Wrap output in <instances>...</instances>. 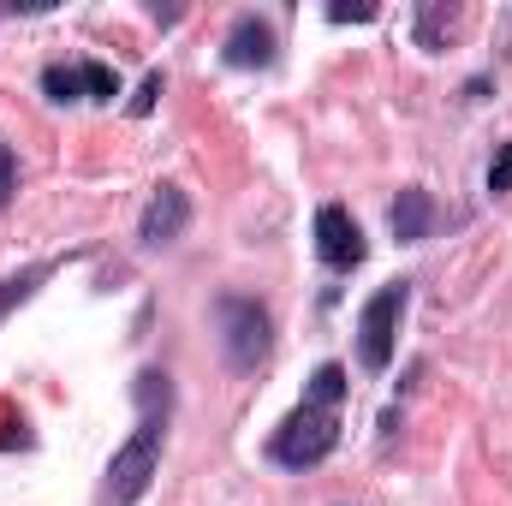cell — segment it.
I'll return each instance as SVG.
<instances>
[{
	"mask_svg": "<svg viewBox=\"0 0 512 506\" xmlns=\"http://www.w3.org/2000/svg\"><path fill=\"white\" fill-rule=\"evenodd\" d=\"M167 405H173V387L161 370H143L137 376V429L131 441L108 459V483H102V501L96 506H137L143 489L155 483L161 471V447H167Z\"/></svg>",
	"mask_w": 512,
	"mask_h": 506,
	"instance_id": "6da1fadb",
	"label": "cell"
},
{
	"mask_svg": "<svg viewBox=\"0 0 512 506\" xmlns=\"http://www.w3.org/2000/svg\"><path fill=\"white\" fill-rule=\"evenodd\" d=\"M340 405H346V370L340 364H322L310 376V387H304V405L268 435V459L286 465V471L322 465L340 447Z\"/></svg>",
	"mask_w": 512,
	"mask_h": 506,
	"instance_id": "7a4b0ae2",
	"label": "cell"
},
{
	"mask_svg": "<svg viewBox=\"0 0 512 506\" xmlns=\"http://www.w3.org/2000/svg\"><path fill=\"white\" fill-rule=\"evenodd\" d=\"M405 304H411V286H405V280H387L382 292L358 310V364H364V370H376V376H382L387 364H393Z\"/></svg>",
	"mask_w": 512,
	"mask_h": 506,
	"instance_id": "3957f363",
	"label": "cell"
},
{
	"mask_svg": "<svg viewBox=\"0 0 512 506\" xmlns=\"http://www.w3.org/2000/svg\"><path fill=\"white\" fill-rule=\"evenodd\" d=\"M215 316H221V346H227V364H233V370H256V364L268 358V334H274L268 310H262L256 298L227 292V298L215 304Z\"/></svg>",
	"mask_w": 512,
	"mask_h": 506,
	"instance_id": "277c9868",
	"label": "cell"
},
{
	"mask_svg": "<svg viewBox=\"0 0 512 506\" xmlns=\"http://www.w3.org/2000/svg\"><path fill=\"white\" fill-rule=\"evenodd\" d=\"M42 96H48V102H114V96H120V72L102 66V60L48 66V72H42Z\"/></svg>",
	"mask_w": 512,
	"mask_h": 506,
	"instance_id": "5b68a950",
	"label": "cell"
},
{
	"mask_svg": "<svg viewBox=\"0 0 512 506\" xmlns=\"http://www.w3.org/2000/svg\"><path fill=\"white\" fill-rule=\"evenodd\" d=\"M316 256L328 268H358L364 262V233H358V221L340 203H322L316 209Z\"/></svg>",
	"mask_w": 512,
	"mask_h": 506,
	"instance_id": "8992f818",
	"label": "cell"
},
{
	"mask_svg": "<svg viewBox=\"0 0 512 506\" xmlns=\"http://www.w3.org/2000/svg\"><path fill=\"white\" fill-rule=\"evenodd\" d=\"M185 227H191V197H185L179 185H161V191H155V197L143 203V221H137V239L161 251V245H173V239H179Z\"/></svg>",
	"mask_w": 512,
	"mask_h": 506,
	"instance_id": "52a82bcc",
	"label": "cell"
},
{
	"mask_svg": "<svg viewBox=\"0 0 512 506\" xmlns=\"http://www.w3.org/2000/svg\"><path fill=\"white\" fill-rule=\"evenodd\" d=\"M221 54H227V66H274V30L256 12H239Z\"/></svg>",
	"mask_w": 512,
	"mask_h": 506,
	"instance_id": "ba28073f",
	"label": "cell"
},
{
	"mask_svg": "<svg viewBox=\"0 0 512 506\" xmlns=\"http://www.w3.org/2000/svg\"><path fill=\"white\" fill-rule=\"evenodd\" d=\"M387 227H393V239H399V245L429 239V227H435V203H429V191L405 185V191L393 197V209H387Z\"/></svg>",
	"mask_w": 512,
	"mask_h": 506,
	"instance_id": "9c48e42d",
	"label": "cell"
},
{
	"mask_svg": "<svg viewBox=\"0 0 512 506\" xmlns=\"http://www.w3.org/2000/svg\"><path fill=\"white\" fill-rule=\"evenodd\" d=\"M48 274H54V262H36V268H18V274H6V280H0V316H6V310H18V304H24V298H30V292L48 280Z\"/></svg>",
	"mask_w": 512,
	"mask_h": 506,
	"instance_id": "30bf717a",
	"label": "cell"
},
{
	"mask_svg": "<svg viewBox=\"0 0 512 506\" xmlns=\"http://www.w3.org/2000/svg\"><path fill=\"white\" fill-rule=\"evenodd\" d=\"M453 24H459V12L423 6V12H417V42H423V48H441V30H453Z\"/></svg>",
	"mask_w": 512,
	"mask_h": 506,
	"instance_id": "8fae6325",
	"label": "cell"
},
{
	"mask_svg": "<svg viewBox=\"0 0 512 506\" xmlns=\"http://www.w3.org/2000/svg\"><path fill=\"white\" fill-rule=\"evenodd\" d=\"M489 191H495V197L512 191V143H501V155H495V167H489Z\"/></svg>",
	"mask_w": 512,
	"mask_h": 506,
	"instance_id": "7c38bea8",
	"label": "cell"
},
{
	"mask_svg": "<svg viewBox=\"0 0 512 506\" xmlns=\"http://www.w3.org/2000/svg\"><path fill=\"white\" fill-rule=\"evenodd\" d=\"M12 185H18V155H12V149L0 143V209L12 203Z\"/></svg>",
	"mask_w": 512,
	"mask_h": 506,
	"instance_id": "4fadbf2b",
	"label": "cell"
},
{
	"mask_svg": "<svg viewBox=\"0 0 512 506\" xmlns=\"http://www.w3.org/2000/svg\"><path fill=\"white\" fill-rule=\"evenodd\" d=\"M155 96H161V72H149V78H143V90L131 96V114H149V108H155Z\"/></svg>",
	"mask_w": 512,
	"mask_h": 506,
	"instance_id": "5bb4252c",
	"label": "cell"
},
{
	"mask_svg": "<svg viewBox=\"0 0 512 506\" xmlns=\"http://www.w3.org/2000/svg\"><path fill=\"white\" fill-rule=\"evenodd\" d=\"M328 18H334V24H370L376 6H328Z\"/></svg>",
	"mask_w": 512,
	"mask_h": 506,
	"instance_id": "9a60e30c",
	"label": "cell"
}]
</instances>
